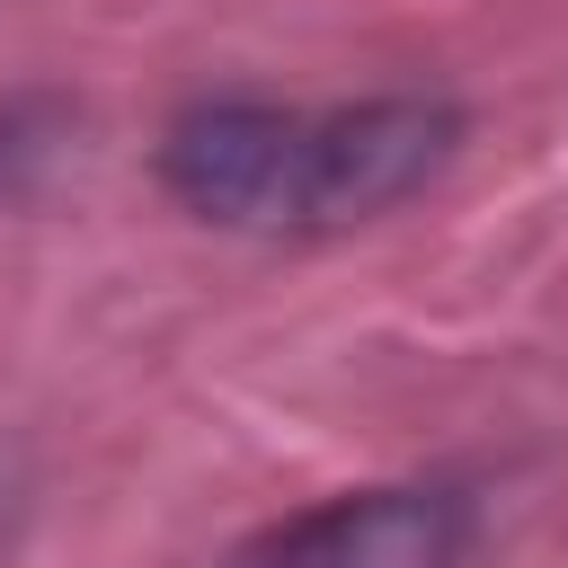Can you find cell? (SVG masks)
<instances>
[{
	"label": "cell",
	"instance_id": "1",
	"mask_svg": "<svg viewBox=\"0 0 568 568\" xmlns=\"http://www.w3.org/2000/svg\"><path fill=\"white\" fill-rule=\"evenodd\" d=\"M462 151L453 98H355V106H293V231H355L444 178Z\"/></svg>",
	"mask_w": 568,
	"mask_h": 568
},
{
	"label": "cell",
	"instance_id": "2",
	"mask_svg": "<svg viewBox=\"0 0 568 568\" xmlns=\"http://www.w3.org/2000/svg\"><path fill=\"white\" fill-rule=\"evenodd\" d=\"M479 506L444 479H382L275 515L222 568H470Z\"/></svg>",
	"mask_w": 568,
	"mask_h": 568
},
{
	"label": "cell",
	"instance_id": "3",
	"mask_svg": "<svg viewBox=\"0 0 568 568\" xmlns=\"http://www.w3.org/2000/svg\"><path fill=\"white\" fill-rule=\"evenodd\" d=\"M160 186L213 231H293V106L195 98L160 133Z\"/></svg>",
	"mask_w": 568,
	"mask_h": 568
}]
</instances>
